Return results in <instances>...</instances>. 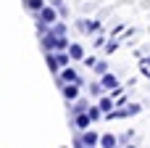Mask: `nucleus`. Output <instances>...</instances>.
<instances>
[{"instance_id": "1", "label": "nucleus", "mask_w": 150, "mask_h": 148, "mask_svg": "<svg viewBox=\"0 0 150 148\" xmlns=\"http://www.w3.org/2000/svg\"><path fill=\"white\" fill-rule=\"evenodd\" d=\"M40 42H42V53H58V50H66L71 45L69 37H58L53 32H47L45 37H40Z\"/></svg>"}, {"instance_id": "2", "label": "nucleus", "mask_w": 150, "mask_h": 148, "mask_svg": "<svg viewBox=\"0 0 150 148\" xmlns=\"http://www.w3.org/2000/svg\"><path fill=\"white\" fill-rule=\"evenodd\" d=\"M79 90H82V85H76V82H66V85L61 87L63 101H66V103H74L76 98H82V95H79Z\"/></svg>"}, {"instance_id": "3", "label": "nucleus", "mask_w": 150, "mask_h": 148, "mask_svg": "<svg viewBox=\"0 0 150 148\" xmlns=\"http://www.w3.org/2000/svg\"><path fill=\"white\" fill-rule=\"evenodd\" d=\"M37 19H40V21H45V24H50V26H53V24H55V21H58V11H55V8H53V5H47V3H45V8H42V11H40V13H37Z\"/></svg>"}, {"instance_id": "4", "label": "nucleus", "mask_w": 150, "mask_h": 148, "mask_svg": "<svg viewBox=\"0 0 150 148\" xmlns=\"http://www.w3.org/2000/svg\"><path fill=\"white\" fill-rule=\"evenodd\" d=\"M71 124H74V130H79V132H84V130H90V124H92V119H90V114L84 111V114H76V117H71Z\"/></svg>"}, {"instance_id": "5", "label": "nucleus", "mask_w": 150, "mask_h": 148, "mask_svg": "<svg viewBox=\"0 0 150 148\" xmlns=\"http://www.w3.org/2000/svg\"><path fill=\"white\" fill-rule=\"evenodd\" d=\"M100 29V21H95V19H82L79 21V32H84V34H95Z\"/></svg>"}, {"instance_id": "6", "label": "nucleus", "mask_w": 150, "mask_h": 148, "mask_svg": "<svg viewBox=\"0 0 150 148\" xmlns=\"http://www.w3.org/2000/svg\"><path fill=\"white\" fill-rule=\"evenodd\" d=\"M82 143H84V148L100 146V135H98V132H92V130H84V132H82Z\"/></svg>"}, {"instance_id": "7", "label": "nucleus", "mask_w": 150, "mask_h": 148, "mask_svg": "<svg viewBox=\"0 0 150 148\" xmlns=\"http://www.w3.org/2000/svg\"><path fill=\"white\" fill-rule=\"evenodd\" d=\"M69 56H71V61H84V45L71 42L69 45Z\"/></svg>"}, {"instance_id": "8", "label": "nucleus", "mask_w": 150, "mask_h": 148, "mask_svg": "<svg viewBox=\"0 0 150 148\" xmlns=\"http://www.w3.org/2000/svg\"><path fill=\"white\" fill-rule=\"evenodd\" d=\"M100 85H103V90H113V87H119V79H116V74H103L100 77Z\"/></svg>"}, {"instance_id": "9", "label": "nucleus", "mask_w": 150, "mask_h": 148, "mask_svg": "<svg viewBox=\"0 0 150 148\" xmlns=\"http://www.w3.org/2000/svg\"><path fill=\"white\" fill-rule=\"evenodd\" d=\"M21 5H24L26 11H32V13H40V11L45 8V0H21Z\"/></svg>"}, {"instance_id": "10", "label": "nucleus", "mask_w": 150, "mask_h": 148, "mask_svg": "<svg viewBox=\"0 0 150 148\" xmlns=\"http://www.w3.org/2000/svg\"><path fill=\"white\" fill-rule=\"evenodd\" d=\"M98 106H100V111H103V119H105V114H111V111H113V98H111V95H103Z\"/></svg>"}, {"instance_id": "11", "label": "nucleus", "mask_w": 150, "mask_h": 148, "mask_svg": "<svg viewBox=\"0 0 150 148\" xmlns=\"http://www.w3.org/2000/svg\"><path fill=\"white\" fill-rule=\"evenodd\" d=\"M90 106H87V98H76L74 101V106H71V117H76V114H84Z\"/></svg>"}, {"instance_id": "12", "label": "nucleus", "mask_w": 150, "mask_h": 148, "mask_svg": "<svg viewBox=\"0 0 150 148\" xmlns=\"http://www.w3.org/2000/svg\"><path fill=\"white\" fill-rule=\"evenodd\" d=\"M116 146H119L116 135H100V148H116Z\"/></svg>"}, {"instance_id": "13", "label": "nucleus", "mask_w": 150, "mask_h": 148, "mask_svg": "<svg viewBox=\"0 0 150 148\" xmlns=\"http://www.w3.org/2000/svg\"><path fill=\"white\" fill-rule=\"evenodd\" d=\"M55 58H58V64H61V69H66V66H69V61H71V56H69V50H58V53H55Z\"/></svg>"}, {"instance_id": "14", "label": "nucleus", "mask_w": 150, "mask_h": 148, "mask_svg": "<svg viewBox=\"0 0 150 148\" xmlns=\"http://www.w3.org/2000/svg\"><path fill=\"white\" fill-rule=\"evenodd\" d=\"M50 32L58 34V37H66V24H63V21H55V24L50 26Z\"/></svg>"}, {"instance_id": "15", "label": "nucleus", "mask_w": 150, "mask_h": 148, "mask_svg": "<svg viewBox=\"0 0 150 148\" xmlns=\"http://www.w3.org/2000/svg\"><path fill=\"white\" fill-rule=\"evenodd\" d=\"M87 114H90V119H92V122H100V119H103L100 106H90V109H87Z\"/></svg>"}, {"instance_id": "16", "label": "nucleus", "mask_w": 150, "mask_h": 148, "mask_svg": "<svg viewBox=\"0 0 150 148\" xmlns=\"http://www.w3.org/2000/svg\"><path fill=\"white\" fill-rule=\"evenodd\" d=\"M95 71H98L100 77H103V74H108V64H105V61H98V64H95Z\"/></svg>"}, {"instance_id": "17", "label": "nucleus", "mask_w": 150, "mask_h": 148, "mask_svg": "<svg viewBox=\"0 0 150 148\" xmlns=\"http://www.w3.org/2000/svg\"><path fill=\"white\" fill-rule=\"evenodd\" d=\"M127 111H129V117H137V114L142 111V106H140V103H129V106H127Z\"/></svg>"}, {"instance_id": "18", "label": "nucleus", "mask_w": 150, "mask_h": 148, "mask_svg": "<svg viewBox=\"0 0 150 148\" xmlns=\"http://www.w3.org/2000/svg\"><path fill=\"white\" fill-rule=\"evenodd\" d=\"M105 50H108V56L116 53V50H119V42H116V40H108V42H105Z\"/></svg>"}, {"instance_id": "19", "label": "nucleus", "mask_w": 150, "mask_h": 148, "mask_svg": "<svg viewBox=\"0 0 150 148\" xmlns=\"http://www.w3.org/2000/svg\"><path fill=\"white\" fill-rule=\"evenodd\" d=\"M90 93H92V95H103V85H100V82H92V85H90Z\"/></svg>"}, {"instance_id": "20", "label": "nucleus", "mask_w": 150, "mask_h": 148, "mask_svg": "<svg viewBox=\"0 0 150 148\" xmlns=\"http://www.w3.org/2000/svg\"><path fill=\"white\" fill-rule=\"evenodd\" d=\"M95 64H98L95 56H84V66H95Z\"/></svg>"}, {"instance_id": "21", "label": "nucleus", "mask_w": 150, "mask_h": 148, "mask_svg": "<svg viewBox=\"0 0 150 148\" xmlns=\"http://www.w3.org/2000/svg\"><path fill=\"white\" fill-rule=\"evenodd\" d=\"M74 148H84V143H82V135L76 132V138H74Z\"/></svg>"}, {"instance_id": "22", "label": "nucleus", "mask_w": 150, "mask_h": 148, "mask_svg": "<svg viewBox=\"0 0 150 148\" xmlns=\"http://www.w3.org/2000/svg\"><path fill=\"white\" fill-rule=\"evenodd\" d=\"M145 64H148V66H150V58H148V61H145Z\"/></svg>"}, {"instance_id": "23", "label": "nucleus", "mask_w": 150, "mask_h": 148, "mask_svg": "<svg viewBox=\"0 0 150 148\" xmlns=\"http://www.w3.org/2000/svg\"><path fill=\"white\" fill-rule=\"evenodd\" d=\"M127 148H134V146H127Z\"/></svg>"}, {"instance_id": "24", "label": "nucleus", "mask_w": 150, "mask_h": 148, "mask_svg": "<svg viewBox=\"0 0 150 148\" xmlns=\"http://www.w3.org/2000/svg\"><path fill=\"white\" fill-rule=\"evenodd\" d=\"M92 148H100V146H92Z\"/></svg>"}, {"instance_id": "25", "label": "nucleus", "mask_w": 150, "mask_h": 148, "mask_svg": "<svg viewBox=\"0 0 150 148\" xmlns=\"http://www.w3.org/2000/svg\"><path fill=\"white\" fill-rule=\"evenodd\" d=\"M61 148H66V146H61Z\"/></svg>"}]
</instances>
